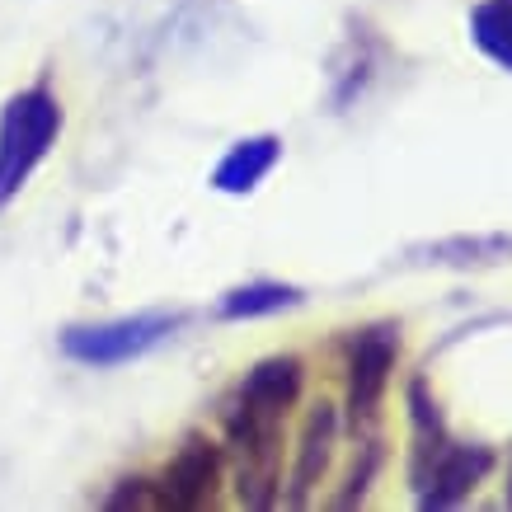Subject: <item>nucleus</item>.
Instances as JSON below:
<instances>
[{
	"instance_id": "nucleus-1",
	"label": "nucleus",
	"mask_w": 512,
	"mask_h": 512,
	"mask_svg": "<svg viewBox=\"0 0 512 512\" xmlns=\"http://www.w3.org/2000/svg\"><path fill=\"white\" fill-rule=\"evenodd\" d=\"M57 132H62V104L43 85L15 94L5 104V113H0V207L29 184V174L52 151Z\"/></svg>"
},
{
	"instance_id": "nucleus-2",
	"label": "nucleus",
	"mask_w": 512,
	"mask_h": 512,
	"mask_svg": "<svg viewBox=\"0 0 512 512\" xmlns=\"http://www.w3.org/2000/svg\"><path fill=\"white\" fill-rule=\"evenodd\" d=\"M174 329H179V315H127V320H104V325H76L62 334V353L85 367H118V362L151 353Z\"/></svg>"
},
{
	"instance_id": "nucleus-3",
	"label": "nucleus",
	"mask_w": 512,
	"mask_h": 512,
	"mask_svg": "<svg viewBox=\"0 0 512 512\" xmlns=\"http://www.w3.org/2000/svg\"><path fill=\"white\" fill-rule=\"evenodd\" d=\"M400 329L395 325H376L362 329L348 353V409L353 419H372L381 395L390 386V367H395V353H400Z\"/></svg>"
},
{
	"instance_id": "nucleus-4",
	"label": "nucleus",
	"mask_w": 512,
	"mask_h": 512,
	"mask_svg": "<svg viewBox=\"0 0 512 512\" xmlns=\"http://www.w3.org/2000/svg\"><path fill=\"white\" fill-rule=\"evenodd\" d=\"M217 470H221V456L212 442H202V437L184 442V451L165 466L160 484H151L156 489V508H179V512L202 508L212 498V489H217Z\"/></svg>"
},
{
	"instance_id": "nucleus-5",
	"label": "nucleus",
	"mask_w": 512,
	"mask_h": 512,
	"mask_svg": "<svg viewBox=\"0 0 512 512\" xmlns=\"http://www.w3.org/2000/svg\"><path fill=\"white\" fill-rule=\"evenodd\" d=\"M494 470V451L489 447H442L433 456V475H428V489H423V508H451L475 489Z\"/></svg>"
},
{
	"instance_id": "nucleus-6",
	"label": "nucleus",
	"mask_w": 512,
	"mask_h": 512,
	"mask_svg": "<svg viewBox=\"0 0 512 512\" xmlns=\"http://www.w3.org/2000/svg\"><path fill=\"white\" fill-rule=\"evenodd\" d=\"M278 160H282V141L268 137V132H264V137L235 141L231 151H226V160L212 170V188H217V193H231V198L254 193V188L273 174V165H278Z\"/></svg>"
},
{
	"instance_id": "nucleus-7",
	"label": "nucleus",
	"mask_w": 512,
	"mask_h": 512,
	"mask_svg": "<svg viewBox=\"0 0 512 512\" xmlns=\"http://www.w3.org/2000/svg\"><path fill=\"white\" fill-rule=\"evenodd\" d=\"M301 395V362L296 357H264L240 386V404L264 409V414H287Z\"/></svg>"
},
{
	"instance_id": "nucleus-8",
	"label": "nucleus",
	"mask_w": 512,
	"mask_h": 512,
	"mask_svg": "<svg viewBox=\"0 0 512 512\" xmlns=\"http://www.w3.org/2000/svg\"><path fill=\"white\" fill-rule=\"evenodd\" d=\"M334 428H339V419H334V404H315L311 419H306V433H301V456H296V475H292V508H301L306 498H311L315 480L325 475L329 466V447H334Z\"/></svg>"
},
{
	"instance_id": "nucleus-9",
	"label": "nucleus",
	"mask_w": 512,
	"mask_h": 512,
	"mask_svg": "<svg viewBox=\"0 0 512 512\" xmlns=\"http://www.w3.org/2000/svg\"><path fill=\"white\" fill-rule=\"evenodd\" d=\"M414 264L437 268H470V264H512V235H451L433 245L409 249Z\"/></svg>"
},
{
	"instance_id": "nucleus-10",
	"label": "nucleus",
	"mask_w": 512,
	"mask_h": 512,
	"mask_svg": "<svg viewBox=\"0 0 512 512\" xmlns=\"http://www.w3.org/2000/svg\"><path fill=\"white\" fill-rule=\"evenodd\" d=\"M301 301H306V292H301V287H287V282H245V287H235V292L221 296L217 315L221 320H259V315L292 311Z\"/></svg>"
},
{
	"instance_id": "nucleus-11",
	"label": "nucleus",
	"mask_w": 512,
	"mask_h": 512,
	"mask_svg": "<svg viewBox=\"0 0 512 512\" xmlns=\"http://www.w3.org/2000/svg\"><path fill=\"white\" fill-rule=\"evenodd\" d=\"M470 38L494 66L512 71V0H480L470 10Z\"/></svg>"
},
{
	"instance_id": "nucleus-12",
	"label": "nucleus",
	"mask_w": 512,
	"mask_h": 512,
	"mask_svg": "<svg viewBox=\"0 0 512 512\" xmlns=\"http://www.w3.org/2000/svg\"><path fill=\"white\" fill-rule=\"evenodd\" d=\"M508 503H512V480H508Z\"/></svg>"
}]
</instances>
